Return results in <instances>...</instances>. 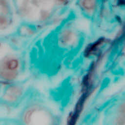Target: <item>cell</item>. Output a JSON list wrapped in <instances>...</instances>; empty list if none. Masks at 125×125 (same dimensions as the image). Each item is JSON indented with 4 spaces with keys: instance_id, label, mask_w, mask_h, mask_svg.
Returning <instances> with one entry per match:
<instances>
[{
    "instance_id": "obj_1",
    "label": "cell",
    "mask_w": 125,
    "mask_h": 125,
    "mask_svg": "<svg viewBox=\"0 0 125 125\" xmlns=\"http://www.w3.org/2000/svg\"><path fill=\"white\" fill-rule=\"evenodd\" d=\"M15 58L8 57L1 62V76L7 80L14 79L18 75L19 63Z\"/></svg>"
}]
</instances>
